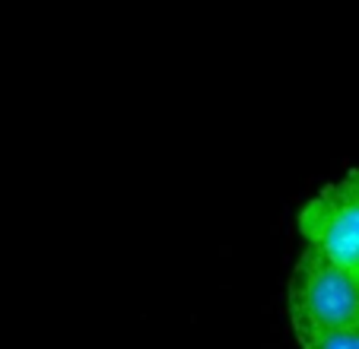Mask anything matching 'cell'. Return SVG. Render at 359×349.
<instances>
[{
	"label": "cell",
	"instance_id": "1",
	"mask_svg": "<svg viewBox=\"0 0 359 349\" xmlns=\"http://www.w3.org/2000/svg\"><path fill=\"white\" fill-rule=\"evenodd\" d=\"M286 311L296 334L359 327V273L305 248L290 276Z\"/></svg>",
	"mask_w": 359,
	"mask_h": 349
},
{
	"label": "cell",
	"instance_id": "2",
	"mask_svg": "<svg viewBox=\"0 0 359 349\" xmlns=\"http://www.w3.org/2000/svg\"><path fill=\"white\" fill-rule=\"evenodd\" d=\"M299 235L309 251L359 273V168L321 188L299 210Z\"/></svg>",
	"mask_w": 359,
	"mask_h": 349
},
{
	"label": "cell",
	"instance_id": "3",
	"mask_svg": "<svg viewBox=\"0 0 359 349\" xmlns=\"http://www.w3.org/2000/svg\"><path fill=\"white\" fill-rule=\"evenodd\" d=\"M299 349H359V327H337V330H309L296 334Z\"/></svg>",
	"mask_w": 359,
	"mask_h": 349
}]
</instances>
